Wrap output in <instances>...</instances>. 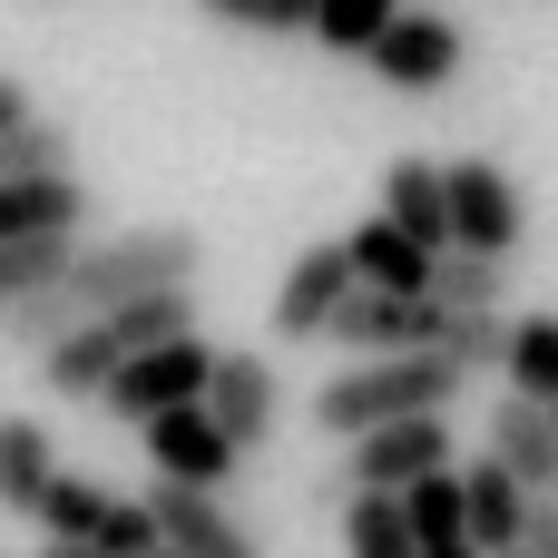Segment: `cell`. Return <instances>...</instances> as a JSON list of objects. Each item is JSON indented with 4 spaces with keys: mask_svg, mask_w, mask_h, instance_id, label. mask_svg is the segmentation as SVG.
<instances>
[{
    "mask_svg": "<svg viewBox=\"0 0 558 558\" xmlns=\"http://www.w3.org/2000/svg\"><path fill=\"white\" fill-rule=\"evenodd\" d=\"M343 255H353V275H363L373 294H432V265H441V255L412 245L392 216H363V226L343 235Z\"/></svg>",
    "mask_w": 558,
    "mask_h": 558,
    "instance_id": "obj_17",
    "label": "cell"
},
{
    "mask_svg": "<svg viewBox=\"0 0 558 558\" xmlns=\"http://www.w3.org/2000/svg\"><path fill=\"white\" fill-rule=\"evenodd\" d=\"M196 265H206V245H196L186 226H128V235H88V245L69 255V275H59V304L88 324V314H118V304H137V294L196 284Z\"/></svg>",
    "mask_w": 558,
    "mask_h": 558,
    "instance_id": "obj_2",
    "label": "cell"
},
{
    "mask_svg": "<svg viewBox=\"0 0 558 558\" xmlns=\"http://www.w3.org/2000/svg\"><path fill=\"white\" fill-rule=\"evenodd\" d=\"M343 549L353 558H422L402 490H353V500H343Z\"/></svg>",
    "mask_w": 558,
    "mask_h": 558,
    "instance_id": "obj_19",
    "label": "cell"
},
{
    "mask_svg": "<svg viewBox=\"0 0 558 558\" xmlns=\"http://www.w3.org/2000/svg\"><path fill=\"white\" fill-rule=\"evenodd\" d=\"M206 373H216V343H206V333L147 343V353H128V363H118V383L98 392V412L147 432L157 412H186V402H206Z\"/></svg>",
    "mask_w": 558,
    "mask_h": 558,
    "instance_id": "obj_3",
    "label": "cell"
},
{
    "mask_svg": "<svg viewBox=\"0 0 558 558\" xmlns=\"http://www.w3.org/2000/svg\"><path fill=\"white\" fill-rule=\"evenodd\" d=\"M363 275H353V255L343 245H304L294 265H284V284H275V343H324V324L343 314V294H353Z\"/></svg>",
    "mask_w": 558,
    "mask_h": 558,
    "instance_id": "obj_8",
    "label": "cell"
},
{
    "mask_svg": "<svg viewBox=\"0 0 558 558\" xmlns=\"http://www.w3.org/2000/svg\"><path fill=\"white\" fill-rule=\"evenodd\" d=\"M206 20H226V29H255V39H294V29H314V0H196Z\"/></svg>",
    "mask_w": 558,
    "mask_h": 558,
    "instance_id": "obj_29",
    "label": "cell"
},
{
    "mask_svg": "<svg viewBox=\"0 0 558 558\" xmlns=\"http://www.w3.org/2000/svg\"><path fill=\"white\" fill-rule=\"evenodd\" d=\"M49 167H69V128L29 108V118L0 137V177H49Z\"/></svg>",
    "mask_w": 558,
    "mask_h": 558,
    "instance_id": "obj_28",
    "label": "cell"
},
{
    "mask_svg": "<svg viewBox=\"0 0 558 558\" xmlns=\"http://www.w3.org/2000/svg\"><path fill=\"white\" fill-rule=\"evenodd\" d=\"M432 471H451V422L441 412H412V422H383V432L343 441V481L353 490H412Z\"/></svg>",
    "mask_w": 558,
    "mask_h": 558,
    "instance_id": "obj_5",
    "label": "cell"
},
{
    "mask_svg": "<svg viewBox=\"0 0 558 558\" xmlns=\"http://www.w3.org/2000/svg\"><path fill=\"white\" fill-rule=\"evenodd\" d=\"M49 481H59L49 422H39V412H0V510H10V520H39Z\"/></svg>",
    "mask_w": 558,
    "mask_h": 558,
    "instance_id": "obj_16",
    "label": "cell"
},
{
    "mask_svg": "<svg viewBox=\"0 0 558 558\" xmlns=\"http://www.w3.org/2000/svg\"><path fill=\"white\" fill-rule=\"evenodd\" d=\"M108 510H118V490H98V481L59 471V481H49V500H39V530H49V539H78V549H98Z\"/></svg>",
    "mask_w": 558,
    "mask_h": 558,
    "instance_id": "obj_22",
    "label": "cell"
},
{
    "mask_svg": "<svg viewBox=\"0 0 558 558\" xmlns=\"http://www.w3.org/2000/svg\"><path fill=\"white\" fill-rule=\"evenodd\" d=\"M490 461H510L530 490H558V412L549 402H530V392H500L490 402V441H481Z\"/></svg>",
    "mask_w": 558,
    "mask_h": 558,
    "instance_id": "obj_12",
    "label": "cell"
},
{
    "mask_svg": "<svg viewBox=\"0 0 558 558\" xmlns=\"http://www.w3.org/2000/svg\"><path fill=\"white\" fill-rule=\"evenodd\" d=\"M206 412H216V432H226L235 451H265V441H275V412H284L275 363H265V353H216V373H206Z\"/></svg>",
    "mask_w": 558,
    "mask_h": 558,
    "instance_id": "obj_9",
    "label": "cell"
},
{
    "mask_svg": "<svg viewBox=\"0 0 558 558\" xmlns=\"http://www.w3.org/2000/svg\"><path fill=\"white\" fill-rule=\"evenodd\" d=\"M432 304H441V314H510V265L451 245V255L432 265Z\"/></svg>",
    "mask_w": 558,
    "mask_h": 558,
    "instance_id": "obj_20",
    "label": "cell"
},
{
    "mask_svg": "<svg viewBox=\"0 0 558 558\" xmlns=\"http://www.w3.org/2000/svg\"><path fill=\"white\" fill-rule=\"evenodd\" d=\"M147 461H157V481H186V490H226L245 451L216 432V412H206V402H186V412H157V422H147Z\"/></svg>",
    "mask_w": 558,
    "mask_h": 558,
    "instance_id": "obj_10",
    "label": "cell"
},
{
    "mask_svg": "<svg viewBox=\"0 0 558 558\" xmlns=\"http://www.w3.org/2000/svg\"><path fill=\"white\" fill-rule=\"evenodd\" d=\"M39 558H108V549H78V539H49Z\"/></svg>",
    "mask_w": 558,
    "mask_h": 558,
    "instance_id": "obj_33",
    "label": "cell"
},
{
    "mask_svg": "<svg viewBox=\"0 0 558 558\" xmlns=\"http://www.w3.org/2000/svg\"><path fill=\"white\" fill-rule=\"evenodd\" d=\"M147 510H157V539H167L177 558H265V549H255V530H245L216 490L157 481V490H147Z\"/></svg>",
    "mask_w": 558,
    "mask_h": 558,
    "instance_id": "obj_11",
    "label": "cell"
},
{
    "mask_svg": "<svg viewBox=\"0 0 558 558\" xmlns=\"http://www.w3.org/2000/svg\"><path fill=\"white\" fill-rule=\"evenodd\" d=\"M108 333H118L128 353H147V343H177V333H196V284H167V294H137V304H118V314H108Z\"/></svg>",
    "mask_w": 558,
    "mask_h": 558,
    "instance_id": "obj_21",
    "label": "cell"
},
{
    "mask_svg": "<svg viewBox=\"0 0 558 558\" xmlns=\"http://www.w3.org/2000/svg\"><path fill=\"white\" fill-rule=\"evenodd\" d=\"M392 20H402V0H314V39H324L333 59H363Z\"/></svg>",
    "mask_w": 558,
    "mask_h": 558,
    "instance_id": "obj_26",
    "label": "cell"
},
{
    "mask_svg": "<svg viewBox=\"0 0 558 558\" xmlns=\"http://www.w3.org/2000/svg\"><path fill=\"white\" fill-rule=\"evenodd\" d=\"M422 558H490V549H471V539H441V549H422Z\"/></svg>",
    "mask_w": 558,
    "mask_h": 558,
    "instance_id": "obj_34",
    "label": "cell"
},
{
    "mask_svg": "<svg viewBox=\"0 0 558 558\" xmlns=\"http://www.w3.org/2000/svg\"><path fill=\"white\" fill-rule=\"evenodd\" d=\"M461 49H471V39H461V20H441V10H402L363 59H373V78H383V88L432 98V88H451V78H461Z\"/></svg>",
    "mask_w": 558,
    "mask_h": 558,
    "instance_id": "obj_6",
    "label": "cell"
},
{
    "mask_svg": "<svg viewBox=\"0 0 558 558\" xmlns=\"http://www.w3.org/2000/svg\"><path fill=\"white\" fill-rule=\"evenodd\" d=\"M510 392H530V402H558V314H520V333H510Z\"/></svg>",
    "mask_w": 558,
    "mask_h": 558,
    "instance_id": "obj_25",
    "label": "cell"
},
{
    "mask_svg": "<svg viewBox=\"0 0 558 558\" xmlns=\"http://www.w3.org/2000/svg\"><path fill=\"white\" fill-rule=\"evenodd\" d=\"M441 177H451V245L510 265L520 235H530V196H520V177H510L500 157H451Z\"/></svg>",
    "mask_w": 558,
    "mask_h": 558,
    "instance_id": "obj_4",
    "label": "cell"
},
{
    "mask_svg": "<svg viewBox=\"0 0 558 558\" xmlns=\"http://www.w3.org/2000/svg\"><path fill=\"white\" fill-rule=\"evenodd\" d=\"M549 412H558V402H549Z\"/></svg>",
    "mask_w": 558,
    "mask_h": 558,
    "instance_id": "obj_37",
    "label": "cell"
},
{
    "mask_svg": "<svg viewBox=\"0 0 558 558\" xmlns=\"http://www.w3.org/2000/svg\"><path fill=\"white\" fill-rule=\"evenodd\" d=\"M118 363H128V343L108 333V314H88L78 333H59V343L39 353V383H49V392H69V402H98V392L118 383Z\"/></svg>",
    "mask_w": 558,
    "mask_h": 558,
    "instance_id": "obj_18",
    "label": "cell"
},
{
    "mask_svg": "<svg viewBox=\"0 0 558 558\" xmlns=\"http://www.w3.org/2000/svg\"><path fill=\"white\" fill-rule=\"evenodd\" d=\"M520 558H558V510H549V500L530 510V530H520Z\"/></svg>",
    "mask_w": 558,
    "mask_h": 558,
    "instance_id": "obj_31",
    "label": "cell"
},
{
    "mask_svg": "<svg viewBox=\"0 0 558 558\" xmlns=\"http://www.w3.org/2000/svg\"><path fill=\"white\" fill-rule=\"evenodd\" d=\"M69 255H78V235H20V245H0V314L29 304V294H49L69 275Z\"/></svg>",
    "mask_w": 558,
    "mask_h": 558,
    "instance_id": "obj_23",
    "label": "cell"
},
{
    "mask_svg": "<svg viewBox=\"0 0 558 558\" xmlns=\"http://www.w3.org/2000/svg\"><path fill=\"white\" fill-rule=\"evenodd\" d=\"M461 500H471V549H490V558L520 549V530H530V510H539V490H530L510 461H490V451L461 471Z\"/></svg>",
    "mask_w": 558,
    "mask_h": 558,
    "instance_id": "obj_14",
    "label": "cell"
},
{
    "mask_svg": "<svg viewBox=\"0 0 558 558\" xmlns=\"http://www.w3.org/2000/svg\"><path fill=\"white\" fill-rule=\"evenodd\" d=\"M0 333H10L20 353H49L59 333H78V314H69V304H59V284H49V294H29V304H10V314H0Z\"/></svg>",
    "mask_w": 558,
    "mask_h": 558,
    "instance_id": "obj_30",
    "label": "cell"
},
{
    "mask_svg": "<svg viewBox=\"0 0 558 558\" xmlns=\"http://www.w3.org/2000/svg\"><path fill=\"white\" fill-rule=\"evenodd\" d=\"M88 226V186L69 177V167H49V177H0V245H20V235H78Z\"/></svg>",
    "mask_w": 558,
    "mask_h": 558,
    "instance_id": "obj_13",
    "label": "cell"
},
{
    "mask_svg": "<svg viewBox=\"0 0 558 558\" xmlns=\"http://www.w3.org/2000/svg\"><path fill=\"white\" fill-rule=\"evenodd\" d=\"M157 558H177V549H157Z\"/></svg>",
    "mask_w": 558,
    "mask_h": 558,
    "instance_id": "obj_36",
    "label": "cell"
},
{
    "mask_svg": "<svg viewBox=\"0 0 558 558\" xmlns=\"http://www.w3.org/2000/svg\"><path fill=\"white\" fill-rule=\"evenodd\" d=\"M441 324H451V314H441L432 294H373V284H353L324 333H333L353 363H373V353H422V343H441Z\"/></svg>",
    "mask_w": 558,
    "mask_h": 558,
    "instance_id": "obj_7",
    "label": "cell"
},
{
    "mask_svg": "<svg viewBox=\"0 0 558 558\" xmlns=\"http://www.w3.org/2000/svg\"><path fill=\"white\" fill-rule=\"evenodd\" d=\"M500 558H520V549H500Z\"/></svg>",
    "mask_w": 558,
    "mask_h": 558,
    "instance_id": "obj_35",
    "label": "cell"
},
{
    "mask_svg": "<svg viewBox=\"0 0 558 558\" xmlns=\"http://www.w3.org/2000/svg\"><path fill=\"white\" fill-rule=\"evenodd\" d=\"M402 510H412V539H422V549H441V539H471L461 471H432V481H412V490H402Z\"/></svg>",
    "mask_w": 558,
    "mask_h": 558,
    "instance_id": "obj_24",
    "label": "cell"
},
{
    "mask_svg": "<svg viewBox=\"0 0 558 558\" xmlns=\"http://www.w3.org/2000/svg\"><path fill=\"white\" fill-rule=\"evenodd\" d=\"M20 118H29V88H20V78H10V69H0V137H10V128H20Z\"/></svg>",
    "mask_w": 558,
    "mask_h": 558,
    "instance_id": "obj_32",
    "label": "cell"
},
{
    "mask_svg": "<svg viewBox=\"0 0 558 558\" xmlns=\"http://www.w3.org/2000/svg\"><path fill=\"white\" fill-rule=\"evenodd\" d=\"M510 333H520L510 314H451V324H441V353H451L461 373H500V363H510Z\"/></svg>",
    "mask_w": 558,
    "mask_h": 558,
    "instance_id": "obj_27",
    "label": "cell"
},
{
    "mask_svg": "<svg viewBox=\"0 0 558 558\" xmlns=\"http://www.w3.org/2000/svg\"><path fill=\"white\" fill-rule=\"evenodd\" d=\"M383 216H392L412 245L451 255V177H441L432 157H392V167H383Z\"/></svg>",
    "mask_w": 558,
    "mask_h": 558,
    "instance_id": "obj_15",
    "label": "cell"
},
{
    "mask_svg": "<svg viewBox=\"0 0 558 558\" xmlns=\"http://www.w3.org/2000/svg\"><path fill=\"white\" fill-rule=\"evenodd\" d=\"M461 383H471V373H461L441 343H422V353H373V363H343V373L314 392V422H324V441H363V432H383V422L451 412Z\"/></svg>",
    "mask_w": 558,
    "mask_h": 558,
    "instance_id": "obj_1",
    "label": "cell"
}]
</instances>
